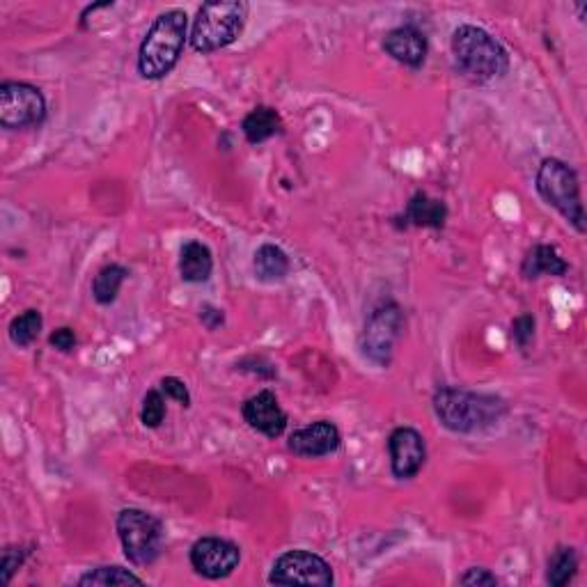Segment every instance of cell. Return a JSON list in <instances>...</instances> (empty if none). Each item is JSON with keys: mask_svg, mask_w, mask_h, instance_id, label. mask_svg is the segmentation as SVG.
<instances>
[{"mask_svg": "<svg viewBox=\"0 0 587 587\" xmlns=\"http://www.w3.org/2000/svg\"><path fill=\"white\" fill-rule=\"evenodd\" d=\"M340 429L328 420H319L312 422V425L299 429L289 436L287 448L289 452H294L296 457H305V459H317V457H326L331 455L340 448Z\"/></svg>", "mask_w": 587, "mask_h": 587, "instance_id": "13", "label": "cell"}, {"mask_svg": "<svg viewBox=\"0 0 587 587\" xmlns=\"http://www.w3.org/2000/svg\"><path fill=\"white\" fill-rule=\"evenodd\" d=\"M161 390L166 393V397L175 399L177 404L182 406H191V393L189 388H186V383L177 377H166L161 381Z\"/></svg>", "mask_w": 587, "mask_h": 587, "instance_id": "27", "label": "cell"}, {"mask_svg": "<svg viewBox=\"0 0 587 587\" xmlns=\"http://www.w3.org/2000/svg\"><path fill=\"white\" fill-rule=\"evenodd\" d=\"M241 131L250 145H260L278 133H283V117L278 115L276 108L271 106H257L244 117Z\"/></svg>", "mask_w": 587, "mask_h": 587, "instance_id": "17", "label": "cell"}, {"mask_svg": "<svg viewBox=\"0 0 587 587\" xmlns=\"http://www.w3.org/2000/svg\"><path fill=\"white\" fill-rule=\"evenodd\" d=\"M49 342H51V347H56L58 351H65L67 354V351H72L76 347V333L69 326H62V328H58V331L51 333Z\"/></svg>", "mask_w": 587, "mask_h": 587, "instance_id": "29", "label": "cell"}, {"mask_svg": "<svg viewBox=\"0 0 587 587\" xmlns=\"http://www.w3.org/2000/svg\"><path fill=\"white\" fill-rule=\"evenodd\" d=\"M569 271V264L562 260L558 248L546 246V244H537L532 250H528V255L523 257L521 264V276L526 280H535L539 276H565Z\"/></svg>", "mask_w": 587, "mask_h": 587, "instance_id": "16", "label": "cell"}, {"mask_svg": "<svg viewBox=\"0 0 587 587\" xmlns=\"http://www.w3.org/2000/svg\"><path fill=\"white\" fill-rule=\"evenodd\" d=\"M211 271H214L211 250L205 244H200V241L184 244L182 255H179V273H182L186 283H207Z\"/></svg>", "mask_w": 587, "mask_h": 587, "instance_id": "18", "label": "cell"}, {"mask_svg": "<svg viewBox=\"0 0 587 587\" xmlns=\"http://www.w3.org/2000/svg\"><path fill=\"white\" fill-rule=\"evenodd\" d=\"M578 571V553L571 546H562L555 551L549 560V569H546V583L553 587L567 585Z\"/></svg>", "mask_w": 587, "mask_h": 587, "instance_id": "21", "label": "cell"}, {"mask_svg": "<svg viewBox=\"0 0 587 587\" xmlns=\"http://www.w3.org/2000/svg\"><path fill=\"white\" fill-rule=\"evenodd\" d=\"M434 413L443 427L455 434H473L498 425L507 413L500 397L471 393L461 388H441L434 395Z\"/></svg>", "mask_w": 587, "mask_h": 587, "instance_id": "1", "label": "cell"}, {"mask_svg": "<svg viewBox=\"0 0 587 587\" xmlns=\"http://www.w3.org/2000/svg\"><path fill=\"white\" fill-rule=\"evenodd\" d=\"M383 49L393 60L418 69L427 58V37L416 26H399L383 39Z\"/></svg>", "mask_w": 587, "mask_h": 587, "instance_id": "14", "label": "cell"}, {"mask_svg": "<svg viewBox=\"0 0 587 587\" xmlns=\"http://www.w3.org/2000/svg\"><path fill=\"white\" fill-rule=\"evenodd\" d=\"M399 328H402V312H399L395 303L374 310L363 335L365 356H370L379 365H388Z\"/></svg>", "mask_w": 587, "mask_h": 587, "instance_id": "10", "label": "cell"}, {"mask_svg": "<svg viewBox=\"0 0 587 587\" xmlns=\"http://www.w3.org/2000/svg\"><path fill=\"white\" fill-rule=\"evenodd\" d=\"M459 583L461 585H498L500 581H498V576L491 574L489 569L473 567V569H468L466 574L459 578Z\"/></svg>", "mask_w": 587, "mask_h": 587, "instance_id": "28", "label": "cell"}, {"mask_svg": "<svg viewBox=\"0 0 587 587\" xmlns=\"http://www.w3.org/2000/svg\"><path fill=\"white\" fill-rule=\"evenodd\" d=\"M127 278L129 271L124 269L122 264H106L95 276V283H92L95 301L101 305H111L117 299V294H120V287Z\"/></svg>", "mask_w": 587, "mask_h": 587, "instance_id": "20", "label": "cell"}, {"mask_svg": "<svg viewBox=\"0 0 587 587\" xmlns=\"http://www.w3.org/2000/svg\"><path fill=\"white\" fill-rule=\"evenodd\" d=\"M537 191L546 205L558 209L578 232H585L581 184L574 168L560 159H544L537 172Z\"/></svg>", "mask_w": 587, "mask_h": 587, "instance_id": "5", "label": "cell"}, {"mask_svg": "<svg viewBox=\"0 0 587 587\" xmlns=\"http://www.w3.org/2000/svg\"><path fill=\"white\" fill-rule=\"evenodd\" d=\"M269 583L273 585H333V569L317 553L296 549L287 551L273 562Z\"/></svg>", "mask_w": 587, "mask_h": 587, "instance_id": "8", "label": "cell"}, {"mask_svg": "<svg viewBox=\"0 0 587 587\" xmlns=\"http://www.w3.org/2000/svg\"><path fill=\"white\" fill-rule=\"evenodd\" d=\"M78 585H143V578L122 567H99L78 578Z\"/></svg>", "mask_w": 587, "mask_h": 587, "instance_id": "23", "label": "cell"}, {"mask_svg": "<svg viewBox=\"0 0 587 587\" xmlns=\"http://www.w3.org/2000/svg\"><path fill=\"white\" fill-rule=\"evenodd\" d=\"M390 468L397 480H411L416 477L427 461L425 438L413 427H397L388 438Z\"/></svg>", "mask_w": 587, "mask_h": 587, "instance_id": "11", "label": "cell"}, {"mask_svg": "<svg viewBox=\"0 0 587 587\" xmlns=\"http://www.w3.org/2000/svg\"><path fill=\"white\" fill-rule=\"evenodd\" d=\"M44 319L39 315V310H26L21 312L19 317L12 319L10 324V340L17 344V347H30L42 333Z\"/></svg>", "mask_w": 587, "mask_h": 587, "instance_id": "22", "label": "cell"}, {"mask_svg": "<svg viewBox=\"0 0 587 587\" xmlns=\"http://www.w3.org/2000/svg\"><path fill=\"white\" fill-rule=\"evenodd\" d=\"M241 413H244L248 427L264 434L266 438L283 436L287 429V413L271 390H260L257 395L248 397L246 404L241 406Z\"/></svg>", "mask_w": 587, "mask_h": 587, "instance_id": "12", "label": "cell"}, {"mask_svg": "<svg viewBox=\"0 0 587 587\" xmlns=\"http://www.w3.org/2000/svg\"><path fill=\"white\" fill-rule=\"evenodd\" d=\"M248 19V5L241 0H216L205 3L193 21L191 46L198 53L221 51L237 42L244 33Z\"/></svg>", "mask_w": 587, "mask_h": 587, "instance_id": "4", "label": "cell"}, {"mask_svg": "<svg viewBox=\"0 0 587 587\" xmlns=\"http://www.w3.org/2000/svg\"><path fill=\"white\" fill-rule=\"evenodd\" d=\"M140 420L145 427L156 429L166 420V399H163L161 390H150L143 399V411H140Z\"/></svg>", "mask_w": 587, "mask_h": 587, "instance_id": "24", "label": "cell"}, {"mask_svg": "<svg viewBox=\"0 0 587 587\" xmlns=\"http://www.w3.org/2000/svg\"><path fill=\"white\" fill-rule=\"evenodd\" d=\"M253 269L255 276L260 278L262 283H280V280H285L289 273V257L283 248L264 244L257 248Z\"/></svg>", "mask_w": 587, "mask_h": 587, "instance_id": "19", "label": "cell"}, {"mask_svg": "<svg viewBox=\"0 0 587 587\" xmlns=\"http://www.w3.org/2000/svg\"><path fill=\"white\" fill-rule=\"evenodd\" d=\"M532 335H535V317H532V315L516 317L514 324H512V338H514V342L519 344L521 349H526L528 342L532 340Z\"/></svg>", "mask_w": 587, "mask_h": 587, "instance_id": "26", "label": "cell"}, {"mask_svg": "<svg viewBox=\"0 0 587 587\" xmlns=\"http://www.w3.org/2000/svg\"><path fill=\"white\" fill-rule=\"evenodd\" d=\"M241 562V551L234 542L221 537H202L191 546V565L195 574L218 581L228 578Z\"/></svg>", "mask_w": 587, "mask_h": 587, "instance_id": "9", "label": "cell"}, {"mask_svg": "<svg viewBox=\"0 0 587 587\" xmlns=\"http://www.w3.org/2000/svg\"><path fill=\"white\" fill-rule=\"evenodd\" d=\"M189 17L182 10H170L152 23L138 51V72L147 81L168 76L182 58Z\"/></svg>", "mask_w": 587, "mask_h": 587, "instance_id": "2", "label": "cell"}, {"mask_svg": "<svg viewBox=\"0 0 587 587\" xmlns=\"http://www.w3.org/2000/svg\"><path fill=\"white\" fill-rule=\"evenodd\" d=\"M452 53L461 74L475 83L503 78L510 69V56L496 37L477 26H459L452 35Z\"/></svg>", "mask_w": 587, "mask_h": 587, "instance_id": "3", "label": "cell"}, {"mask_svg": "<svg viewBox=\"0 0 587 587\" xmlns=\"http://www.w3.org/2000/svg\"><path fill=\"white\" fill-rule=\"evenodd\" d=\"M46 117V99L30 83L7 81L0 85V124L5 129H30Z\"/></svg>", "mask_w": 587, "mask_h": 587, "instance_id": "7", "label": "cell"}, {"mask_svg": "<svg viewBox=\"0 0 587 587\" xmlns=\"http://www.w3.org/2000/svg\"><path fill=\"white\" fill-rule=\"evenodd\" d=\"M124 555L133 565H152L163 551V523L143 510H122L115 521Z\"/></svg>", "mask_w": 587, "mask_h": 587, "instance_id": "6", "label": "cell"}, {"mask_svg": "<svg viewBox=\"0 0 587 587\" xmlns=\"http://www.w3.org/2000/svg\"><path fill=\"white\" fill-rule=\"evenodd\" d=\"M404 228L406 225H416V228H432L441 230L445 221H448V207L443 200L429 198L427 193H416L409 200V205L404 209Z\"/></svg>", "mask_w": 587, "mask_h": 587, "instance_id": "15", "label": "cell"}, {"mask_svg": "<svg viewBox=\"0 0 587 587\" xmlns=\"http://www.w3.org/2000/svg\"><path fill=\"white\" fill-rule=\"evenodd\" d=\"M26 549H19V546H10V549L3 551V558H0V571H3V583L7 585L12 581L14 571H19V567L23 565V560L28 558Z\"/></svg>", "mask_w": 587, "mask_h": 587, "instance_id": "25", "label": "cell"}]
</instances>
